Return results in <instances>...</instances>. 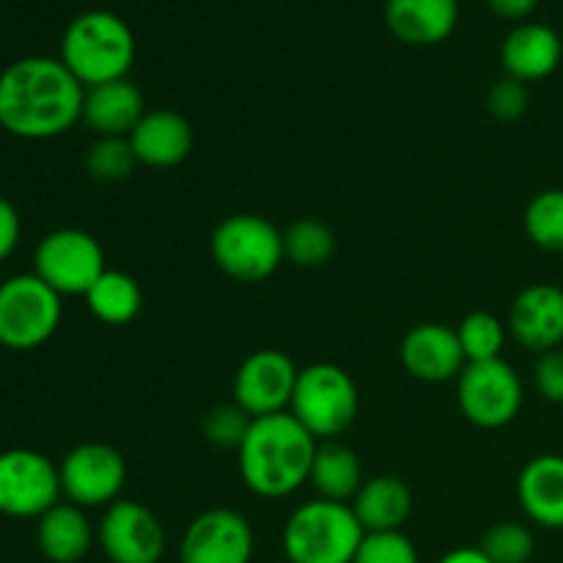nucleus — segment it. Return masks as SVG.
<instances>
[{"label":"nucleus","instance_id":"20e7f679","mask_svg":"<svg viewBox=\"0 0 563 563\" xmlns=\"http://www.w3.org/2000/svg\"><path fill=\"white\" fill-rule=\"evenodd\" d=\"M363 537L350 504L313 498L286 520L284 553L289 563H352Z\"/></svg>","mask_w":563,"mask_h":563},{"label":"nucleus","instance_id":"b1692460","mask_svg":"<svg viewBox=\"0 0 563 563\" xmlns=\"http://www.w3.org/2000/svg\"><path fill=\"white\" fill-rule=\"evenodd\" d=\"M308 482L317 489V498L350 504L366 478H363L361 460L350 445L341 440H319Z\"/></svg>","mask_w":563,"mask_h":563},{"label":"nucleus","instance_id":"c9c22d12","mask_svg":"<svg viewBox=\"0 0 563 563\" xmlns=\"http://www.w3.org/2000/svg\"><path fill=\"white\" fill-rule=\"evenodd\" d=\"M489 9L500 20H526L533 9L539 5V0H487Z\"/></svg>","mask_w":563,"mask_h":563},{"label":"nucleus","instance_id":"6e6552de","mask_svg":"<svg viewBox=\"0 0 563 563\" xmlns=\"http://www.w3.org/2000/svg\"><path fill=\"white\" fill-rule=\"evenodd\" d=\"M104 269L102 245L82 229L49 231L33 251V273L60 297H86Z\"/></svg>","mask_w":563,"mask_h":563},{"label":"nucleus","instance_id":"1a4fd4ad","mask_svg":"<svg viewBox=\"0 0 563 563\" xmlns=\"http://www.w3.org/2000/svg\"><path fill=\"white\" fill-rule=\"evenodd\" d=\"M526 394L520 374L504 357L484 363H467L456 377V401L473 427L500 429L509 427L517 416Z\"/></svg>","mask_w":563,"mask_h":563},{"label":"nucleus","instance_id":"72a5a7b5","mask_svg":"<svg viewBox=\"0 0 563 563\" xmlns=\"http://www.w3.org/2000/svg\"><path fill=\"white\" fill-rule=\"evenodd\" d=\"M533 383L542 399L563 405V350H550L539 355L537 368H533Z\"/></svg>","mask_w":563,"mask_h":563},{"label":"nucleus","instance_id":"c756f323","mask_svg":"<svg viewBox=\"0 0 563 563\" xmlns=\"http://www.w3.org/2000/svg\"><path fill=\"white\" fill-rule=\"evenodd\" d=\"M478 548L493 563H528L533 559V550H537V539H533V531L528 526L517 520H506L495 522L484 533Z\"/></svg>","mask_w":563,"mask_h":563},{"label":"nucleus","instance_id":"7ed1b4c3","mask_svg":"<svg viewBox=\"0 0 563 563\" xmlns=\"http://www.w3.org/2000/svg\"><path fill=\"white\" fill-rule=\"evenodd\" d=\"M58 58L82 88L121 80L135 64V33L113 11L91 9L69 22Z\"/></svg>","mask_w":563,"mask_h":563},{"label":"nucleus","instance_id":"f704fd0d","mask_svg":"<svg viewBox=\"0 0 563 563\" xmlns=\"http://www.w3.org/2000/svg\"><path fill=\"white\" fill-rule=\"evenodd\" d=\"M22 236V218L9 198L0 196V264L14 256Z\"/></svg>","mask_w":563,"mask_h":563},{"label":"nucleus","instance_id":"cd10ccee","mask_svg":"<svg viewBox=\"0 0 563 563\" xmlns=\"http://www.w3.org/2000/svg\"><path fill=\"white\" fill-rule=\"evenodd\" d=\"M460 335L462 352H465L467 363H484L498 361L504 357L506 344V328L495 313L489 311H473L456 328Z\"/></svg>","mask_w":563,"mask_h":563},{"label":"nucleus","instance_id":"4468645a","mask_svg":"<svg viewBox=\"0 0 563 563\" xmlns=\"http://www.w3.org/2000/svg\"><path fill=\"white\" fill-rule=\"evenodd\" d=\"M253 528L240 511L207 509L185 528L179 563H251Z\"/></svg>","mask_w":563,"mask_h":563},{"label":"nucleus","instance_id":"f3484780","mask_svg":"<svg viewBox=\"0 0 563 563\" xmlns=\"http://www.w3.org/2000/svg\"><path fill=\"white\" fill-rule=\"evenodd\" d=\"M146 113V99L141 88L121 77V80L86 88L80 121L97 137H130Z\"/></svg>","mask_w":563,"mask_h":563},{"label":"nucleus","instance_id":"423d86ee","mask_svg":"<svg viewBox=\"0 0 563 563\" xmlns=\"http://www.w3.org/2000/svg\"><path fill=\"white\" fill-rule=\"evenodd\" d=\"M361 394L350 372L335 363H311L300 368L289 412L317 440H335L355 423Z\"/></svg>","mask_w":563,"mask_h":563},{"label":"nucleus","instance_id":"9b49d317","mask_svg":"<svg viewBox=\"0 0 563 563\" xmlns=\"http://www.w3.org/2000/svg\"><path fill=\"white\" fill-rule=\"evenodd\" d=\"M60 493L80 509H99L119 500L126 482V462L113 445L80 443L60 460Z\"/></svg>","mask_w":563,"mask_h":563},{"label":"nucleus","instance_id":"473e14b6","mask_svg":"<svg viewBox=\"0 0 563 563\" xmlns=\"http://www.w3.org/2000/svg\"><path fill=\"white\" fill-rule=\"evenodd\" d=\"M528 104H531V93H528L526 82L515 80V77H500L493 82L487 93V110L498 121H517L526 115Z\"/></svg>","mask_w":563,"mask_h":563},{"label":"nucleus","instance_id":"e433bc0d","mask_svg":"<svg viewBox=\"0 0 563 563\" xmlns=\"http://www.w3.org/2000/svg\"><path fill=\"white\" fill-rule=\"evenodd\" d=\"M438 563H493L484 555L482 548H456L445 553Z\"/></svg>","mask_w":563,"mask_h":563},{"label":"nucleus","instance_id":"393cba45","mask_svg":"<svg viewBox=\"0 0 563 563\" xmlns=\"http://www.w3.org/2000/svg\"><path fill=\"white\" fill-rule=\"evenodd\" d=\"M86 306L99 322L119 328L141 313L143 291L132 275L108 267L99 275L97 284L86 291Z\"/></svg>","mask_w":563,"mask_h":563},{"label":"nucleus","instance_id":"c85d7f7f","mask_svg":"<svg viewBox=\"0 0 563 563\" xmlns=\"http://www.w3.org/2000/svg\"><path fill=\"white\" fill-rule=\"evenodd\" d=\"M135 165L137 157L132 152L130 137H97L86 154L88 176L102 181V185H115V181L130 179Z\"/></svg>","mask_w":563,"mask_h":563},{"label":"nucleus","instance_id":"aec40b11","mask_svg":"<svg viewBox=\"0 0 563 563\" xmlns=\"http://www.w3.org/2000/svg\"><path fill=\"white\" fill-rule=\"evenodd\" d=\"M460 22V0H388L385 25L405 44L432 47L445 42Z\"/></svg>","mask_w":563,"mask_h":563},{"label":"nucleus","instance_id":"9d476101","mask_svg":"<svg viewBox=\"0 0 563 563\" xmlns=\"http://www.w3.org/2000/svg\"><path fill=\"white\" fill-rule=\"evenodd\" d=\"M60 495L58 465L42 451L9 449L0 454V515L38 520Z\"/></svg>","mask_w":563,"mask_h":563},{"label":"nucleus","instance_id":"a878e982","mask_svg":"<svg viewBox=\"0 0 563 563\" xmlns=\"http://www.w3.org/2000/svg\"><path fill=\"white\" fill-rule=\"evenodd\" d=\"M335 234L317 218H300L284 231V256L295 267L317 269L333 258Z\"/></svg>","mask_w":563,"mask_h":563},{"label":"nucleus","instance_id":"2f4dec72","mask_svg":"<svg viewBox=\"0 0 563 563\" xmlns=\"http://www.w3.org/2000/svg\"><path fill=\"white\" fill-rule=\"evenodd\" d=\"M352 563H421L416 544L401 531L366 533Z\"/></svg>","mask_w":563,"mask_h":563},{"label":"nucleus","instance_id":"5701e85b","mask_svg":"<svg viewBox=\"0 0 563 563\" xmlns=\"http://www.w3.org/2000/svg\"><path fill=\"white\" fill-rule=\"evenodd\" d=\"M352 511L366 533L401 531L412 515V489L399 476H374L363 482L352 498Z\"/></svg>","mask_w":563,"mask_h":563},{"label":"nucleus","instance_id":"412c9836","mask_svg":"<svg viewBox=\"0 0 563 563\" xmlns=\"http://www.w3.org/2000/svg\"><path fill=\"white\" fill-rule=\"evenodd\" d=\"M517 500L528 520L548 531H563V456H533L517 478Z\"/></svg>","mask_w":563,"mask_h":563},{"label":"nucleus","instance_id":"f03ea898","mask_svg":"<svg viewBox=\"0 0 563 563\" xmlns=\"http://www.w3.org/2000/svg\"><path fill=\"white\" fill-rule=\"evenodd\" d=\"M319 440L291 412L253 418L240 445V476L258 498H289L311 476Z\"/></svg>","mask_w":563,"mask_h":563},{"label":"nucleus","instance_id":"f8f14e48","mask_svg":"<svg viewBox=\"0 0 563 563\" xmlns=\"http://www.w3.org/2000/svg\"><path fill=\"white\" fill-rule=\"evenodd\" d=\"M97 542L110 563H159L165 555V528L148 506L115 500L99 520Z\"/></svg>","mask_w":563,"mask_h":563},{"label":"nucleus","instance_id":"6ab92c4d","mask_svg":"<svg viewBox=\"0 0 563 563\" xmlns=\"http://www.w3.org/2000/svg\"><path fill=\"white\" fill-rule=\"evenodd\" d=\"M563 44L561 36L542 22H522L506 36L500 47V64L506 77L520 82H537L553 75L561 64Z\"/></svg>","mask_w":563,"mask_h":563},{"label":"nucleus","instance_id":"f257e3e1","mask_svg":"<svg viewBox=\"0 0 563 563\" xmlns=\"http://www.w3.org/2000/svg\"><path fill=\"white\" fill-rule=\"evenodd\" d=\"M86 88L60 58L27 55L0 71V126L22 141H49L80 124Z\"/></svg>","mask_w":563,"mask_h":563},{"label":"nucleus","instance_id":"ddd939ff","mask_svg":"<svg viewBox=\"0 0 563 563\" xmlns=\"http://www.w3.org/2000/svg\"><path fill=\"white\" fill-rule=\"evenodd\" d=\"M297 374L300 368L280 350H256L236 368L234 405H240L251 418L289 412Z\"/></svg>","mask_w":563,"mask_h":563},{"label":"nucleus","instance_id":"dca6fc26","mask_svg":"<svg viewBox=\"0 0 563 563\" xmlns=\"http://www.w3.org/2000/svg\"><path fill=\"white\" fill-rule=\"evenodd\" d=\"M399 355L405 372L421 383H449L467 366L456 328L438 322L416 324L401 341Z\"/></svg>","mask_w":563,"mask_h":563},{"label":"nucleus","instance_id":"2eb2a0df","mask_svg":"<svg viewBox=\"0 0 563 563\" xmlns=\"http://www.w3.org/2000/svg\"><path fill=\"white\" fill-rule=\"evenodd\" d=\"M509 330L517 344L544 355L563 344V289L555 284H531L515 297Z\"/></svg>","mask_w":563,"mask_h":563},{"label":"nucleus","instance_id":"0eeeda50","mask_svg":"<svg viewBox=\"0 0 563 563\" xmlns=\"http://www.w3.org/2000/svg\"><path fill=\"white\" fill-rule=\"evenodd\" d=\"M64 297L36 273H16L0 284V346L31 352L47 344L64 317Z\"/></svg>","mask_w":563,"mask_h":563},{"label":"nucleus","instance_id":"a211bd4d","mask_svg":"<svg viewBox=\"0 0 563 563\" xmlns=\"http://www.w3.org/2000/svg\"><path fill=\"white\" fill-rule=\"evenodd\" d=\"M137 165L148 168H174L190 157L196 132L190 121L176 110H148L130 135Z\"/></svg>","mask_w":563,"mask_h":563},{"label":"nucleus","instance_id":"4be33fe9","mask_svg":"<svg viewBox=\"0 0 563 563\" xmlns=\"http://www.w3.org/2000/svg\"><path fill=\"white\" fill-rule=\"evenodd\" d=\"M97 542L86 509L58 500L36 520V544L49 563H80Z\"/></svg>","mask_w":563,"mask_h":563},{"label":"nucleus","instance_id":"39448f33","mask_svg":"<svg viewBox=\"0 0 563 563\" xmlns=\"http://www.w3.org/2000/svg\"><path fill=\"white\" fill-rule=\"evenodd\" d=\"M209 253L229 278L240 284H262L284 264V231L262 214H229L214 225Z\"/></svg>","mask_w":563,"mask_h":563},{"label":"nucleus","instance_id":"7c9ffc66","mask_svg":"<svg viewBox=\"0 0 563 563\" xmlns=\"http://www.w3.org/2000/svg\"><path fill=\"white\" fill-rule=\"evenodd\" d=\"M253 418L242 410L240 405H218L203 416L201 432L207 438L209 445L223 451H240L242 440L247 438V429H251Z\"/></svg>","mask_w":563,"mask_h":563},{"label":"nucleus","instance_id":"bb28decb","mask_svg":"<svg viewBox=\"0 0 563 563\" xmlns=\"http://www.w3.org/2000/svg\"><path fill=\"white\" fill-rule=\"evenodd\" d=\"M528 240L548 253H563V190H542L528 201L526 218Z\"/></svg>","mask_w":563,"mask_h":563}]
</instances>
